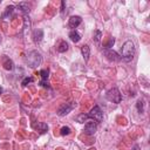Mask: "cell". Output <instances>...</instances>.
I'll list each match as a JSON object with an SVG mask.
<instances>
[{
	"mask_svg": "<svg viewBox=\"0 0 150 150\" xmlns=\"http://www.w3.org/2000/svg\"><path fill=\"white\" fill-rule=\"evenodd\" d=\"M68 48H69L68 42L62 40V41H60V43H59V46H57V52H59V53H64V52L68 50Z\"/></svg>",
	"mask_w": 150,
	"mask_h": 150,
	"instance_id": "cell-17",
	"label": "cell"
},
{
	"mask_svg": "<svg viewBox=\"0 0 150 150\" xmlns=\"http://www.w3.org/2000/svg\"><path fill=\"white\" fill-rule=\"evenodd\" d=\"M87 116H88V118L94 120V122H96V123H100L103 120V112H102V110H101V108L98 105H95L90 110V112L87 114Z\"/></svg>",
	"mask_w": 150,
	"mask_h": 150,
	"instance_id": "cell-4",
	"label": "cell"
},
{
	"mask_svg": "<svg viewBox=\"0 0 150 150\" xmlns=\"http://www.w3.org/2000/svg\"><path fill=\"white\" fill-rule=\"evenodd\" d=\"M135 52H136V49H135L134 42H132L131 40H127V41L123 43L122 48H121V54H122V55H121V59H122L123 61L129 62V61H131V60L134 59Z\"/></svg>",
	"mask_w": 150,
	"mask_h": 150,
	"instance_id": "cell-1",
	"label": "cell"
},
{
	"mask_svg": "<svg viewBox=\"0 0 150 150\" xmlns=\"http://www.w3.org/2000/svg\"><path fill=\"white\" fill-rule=\"evenodd\" d=\"M81 54L83 56V60L87 62L89 60V56H90V48H89L88 45H83L81 47Z\"/></svg>",
	"mask_w": 150,
	"mask_h": 150,
	"instance_id": "cell-13",
	"label": "cell"
},
{
	"mask_svg": "<svg viewBox=\"0 0 150 150\" xmlns=\"http://www.w3.org/2000/svg\"><path fill=\"white\" fill-rule=\"evenodd\" d=\"M33 127H34V129H36L40 134H45V132H47V130H48V125H47V123H45V122H38V123L34 124Z\"/></svg>",
	"mask_w": 150,
	"mask_h": 150,
	"instance_id": "cell-12",
	"label": "cell"
},
{
	"mask_svg": "<svg viewBox=\"0 0 150 150\" xmlns=\"http://www.w3.org/2000/svg\"><path fill=\"white\" fill-rule=\"evenodd\" d=\"M75 108V103L74 102H67V103H62L60 107H59V109H57V111H56V114L59 115V116H66V115H68L73 109Z\"/></svg>",
	"mask_w": 150,
	"mask_h": 150,
	"instance_id": "cell-5",
	"label": "cell"
},
{
	"mask_svg": "<svg viewBox=\"0 0 150 150\" xmlns=\"http://www.w3.org/2000/svg\"><path fill=\"white\" fill-rule=\"evenodd\" d=\"M15 11V6L13 5H9L5 8V12L2 13V19H6V18H11L13 15V12Z\"/></svg>",
	"mask_w": 150,
	"mask_h": 150,
	"instance_id": "cell-15",
	"label": "cell"
},
{
	"mask_svg": "<svg viewBox=\"0 0 150 150\" xmlns=\"http://www.w3.org/2000/svg\"><path fill=\"white\" fill-rule=\"evenodd\" d=\"M114 43H115V39L114 38H109V40L103 43V49H111Z\"/></svg>",
	"mask_w": 150,
	"mask_h": 150,
	"instance_id": "cell-19",
	"label": "cell"
},
{
	"mask_svg": "<svg viewBox=\"0 0 150 150\" xmlns=\"http://www.w3.org/2000/svg\"><path fill=\"white\" fill-rule=\"evenodd\" d=\"M96 130H97V123H96V122L90 121V122H87V123L84 124V129H83L84 134L91 136V135H94V134L96 132Z\"/></svg>",
	"mask_w": 150,
	"mask_h": 150,
	"instance_id": "cell-6",
	"label": "cell"
},
{
	"mask_svg": "<svg viewBox=\"0 0 150 150\" xmlns=\"http://www.w3.org/2000/svg\"><path fill=\"white\" fill-rule=\"evenodd\" d=\"M76 120H77L79 123H84V121L88 120V116H87V114H81L76 117Z\"/></svg>",
	"mask_w": 150,
	"mask_h": 150,
	"instance_id": "cell-24",
	"label": "cell"
},
{
	"mask_svg": "<svg viewBox=\"0 0 150 150\" xmlns=\"http://www.w3.org/2000/svg\"><path fill=\"white\" fill-rule=\"evenodd\" d=\"M1 94H2V87L0 86V96H1Z\"/></svg>",
	"mask_w": 150,
	"mask_h": 150,
	"instance_id": "cell-27",
	"label": "cell"
},
{
	"mask_svg": "<svg viewBox=\"0 0 150 150\" xmlns=\"http://www.w3.org/2000/svg\"><path fill=\"white\" fill-rule=\"evenodd\" d=\"M69 39L74 42V43H76V42H79L80 40H81V35H80V33L76 30V29H73V30H70L69 32Z\"/></svg>",
	"mask_w": 150,
	"mask_h": 150,
	"instance_id": "cell-14",
	"label": "cell"
},
{
	"mask_svg": "<svg viewBox=\"0 0 150 150\" xmlns=\"http://www.w3.org/2000/svg\"><path fill=\"white\" fill-rule=\"evenodd\" d=\"M70 132H71V129H70L69 127H67V125H66V127H62V128H61V130H60V134H61L62 136L69 135Z\"/></svg>",
	"mask_w": 150,
	"mask_h": 150,
	"instance_id": "cell-23",
	"label": "cell"
},
{
	"mask_svg": "<svg viewBox=\"0 0 150 150\" xmlns=\"http://www.w3.org/2000/svg\"><path fill=\"white\" fill-rule=\"evenodd\" d=\"M30 30V20L28 15H23V35H27V33Z\"/></svg>",
	"mask_w": 150,
	"mask_h": 150,
	"instance_id": "cell-16",
	"label": "cell"
},
{
	"mask_svg": "<svg viewBox=\"0 0 150 150\" xmlns=\"http://www.w3.org/2000/svg\"><path fill=\"white\" fill-rule=\"evenodd\" d=\"M40 76H41V81H47L48 80V76H49V69H41L39 71Z\"/></svg>",
	"mask_w": 150,
	"mask_h": 150,
	"instance_id": "cell-18",
	"label": "cell"
},
{
	"mask_svg": "<svg viewBox=\"0 0 150 150\" xmlns=\"http://www.w3.org/2000/svg\"><path fill=\"white\" fill-rule=\"evenodd\" d=\"M0 4H1V0H0Z\"/></svg>",
	"mask_w": 150,
	"mask_h": 150,
	"instance_id": "cell-28",
	"label": "cell"
},
{
	"mask_svg": "<svg viewBox=\"0 0 150 150\" xmlns=\"http://www.w3.org/2000/svg\"><path fill=\"white\" fill-rule=\"evenodd\" d=\"M81 22H82V18H81L80 15H73V16L69 18L68 27L73 30V29H75L76 27H79V26L81 25Z\"/></svg>",
	"mask_w": 150,
	"mask_h": 150,
	"instance_id": "cell-8",
	"label": "cell"
},
{
	"mask_svg": "<svg viewBox=\"0 0 150 150\" xmlns=\"http://www.w3.org/2000/svg\"><path fill=\"white\" fill-rule=\"evenodd\" d=\"M105 97H107L108 101H110L112 103H120L122 101V95H121L118 88H116V87L109 89L105 94Z\"/></svg>",
	"mask_w": 150,
	"mask_h": 150,
	"instance_id": "cell-3",
	"label": "cell"
},
{
	"mask_svg": "<svg viewBox=\"0 0 150 150\" xmlns=\"http://www.w3.org/2000/svg\"><path fill=\"white\" fill-rule=\"evenodd\" d=\"M27 63L30 68H36L38 66L41 64L42 62V56H41V53L38 52V50H30L27 55Z\"/></svg>",
	"mask_w": 150,
	"mask_h": 150,
	"instance_id": "cell-2",
	"label": "cell"
},
{
	"mask_svg": "<svg viewBox=\"0 0 150 150\" xmlns=\"http://www.w3.org/2000/svg\"><path fill=\"white\" fill-rule=\"evenodd\" d=\"M33 81H34V79H33V77H30V76H26V77L21 81V86H22V87H26L27 84L32 83Z\"/></svg>",
	"mask_w": 150,
	"mask_h": 150,
	"instance_id": "cell-22",
	"label": "cell"
},
{
	"mask_svg": "<svg viewBox=\"0 0 150 150\" xmlns=\"http://www.w3.org/2000/svg\"><path fill=\"white\" fill-rule=\"evenodd\" d=\"M43 39V30L41 28H38V29H34L33 32V40L35 43H39L41 42Z\"/></svg>",
	"mask_w": 150,
	"mask_h": 150,
	"instance_id": "cell-9",
	"label": "cell"
},
{
	"mask_svg": "<svg viewBox=\"0 0 150 150\" xmlns=\"http://www.w3.org/2000/svg\"><path fill=\"white\" fill-rule=\"evenodd\" d=\"M132 150H139V145H137V144H135V145L132 146Z\"/></svg>",
	"mask_w": 150,
	"mask_h": 150,
	"instance_id": "cell-26",
	"label": "cell"
},
{
	"mask_svg": "<svg viewBox=\"0 0 150 150\" xmlns=\"http://www.w3.org/2000/svg\"><path fill=\"white\" fill-rule=\"evenodd\" d=\"M103 54H104V56H105L108 60H110V61L117 62V61L121 60V56H120L115 50H112V49H103Z\"/></svg>",
	"mask_w": 150,
	"mask_h": 150,
	"instance_id": "cell-7",
	"label": "cell"
},
{
	"mask_svg": "<svg viewBox=\"0 0 150 150\" xmlns=\"http://www.w3.org/2000/svg\"><path fill=\"white\" fill-rule=\"evenodd\" d=\"M101 38H102V32H101V30H98V29H97V30H95V32H94V38H93V39H94V41H95L96 43H98V42L101 41Z\"/></svg>",
	"mask_w": 150,
	"mask_h": 150,
	"instance_id": "cell-21",
	"label": "cell"
},
{
	"mask_svg": "<svg viewBox=\"0 0 150 150\" xmlns=\"http://www.w3.org/2000/svg\"><path fill=\"white\" fill-rule=\"evenodd\" d=\"M136 108H137V110H138V112L139 114H142L143 111H144V102H143V100H137V103H136Z\"/></svg>",
	"mask_w": 150,
	"mask_h": 150,
	"instance_id": "cell-20",
	"label": "cell"
},
{
	"mask_svg": "<svg viewBox=\"0 0 150 150\" xmlns=\"http://www.w3.org/2000/svg\"><path fill=\"white\" fill-rule=\"evenodd\" d=\"M16 7L23 13V15H27L29 13V11H30V5L28 2H25V1L23 2H19Z\"/></svg>",
	"mask_w": 150,
	"mask_h": 150,
	"instance_id": "cell-11",
	"label": "cell"
},
{
	"mask_svg": "<svg viewBox=\"0 0 150 150\" xmlns=\"http://www.w3.org/2000/svg\"><path fill=\"white\" fill-rule=\"evenodd\" d=\"M2 66H4V68H5L6 70H12V69L14 68L13 61H12L9 57H7L6 55H4V57H2Z\"/></svg>",
	"mask_w": 150,
	"mask_h": 150,
	"instance_id": "cell-10",
	"label": "cell"
},
{
	"mask_svg": "<svg viewBox=\"0 0 150 150\" xmlns=\"http://www.w3.org/2000/svg\"><path fill=\"white\" fill-rule=\"evenodd\" d=\"M64 6H66V2L64 1H61V15L64 14Z\"/></svg>",
	"mask_w": 150,
	"mask_h": 150,
	"instance_id": "cell-25",
	"label": "cell"
}]
</instances>
